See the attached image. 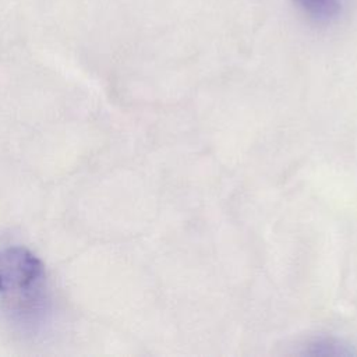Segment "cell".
<instances>
[{
    "label": "cell",
    "instance_id": "2",
    "mask_svg": "<svg viewBox=\"0 0 357 357\" xmlns=\"http://www.w3.org/2000/svg\"><path fill=\"white\" fill-rule=\"evenodd\" d=\"M300 7L317 21H328L337 15L340 10L339 0H296Z\"/></svg>",
    "mask_w": 357,
    "mask_h": 357
},
{
    "label": "cell",
    "instance_id": "1",
    "mask_svg": "<svg viewBox=\"0 0 357 357\" xmlns=\"http://www.w3.org/2000/svg\"><path fill=\"white\" fill-rule=\"evenodd\" d=\"M45 278L42 261L24 247L0 251V294L13 301L31 298Z\"/></svg>",
    "mask_w": 357,
    "mask_h": 357
}]
</instances>
